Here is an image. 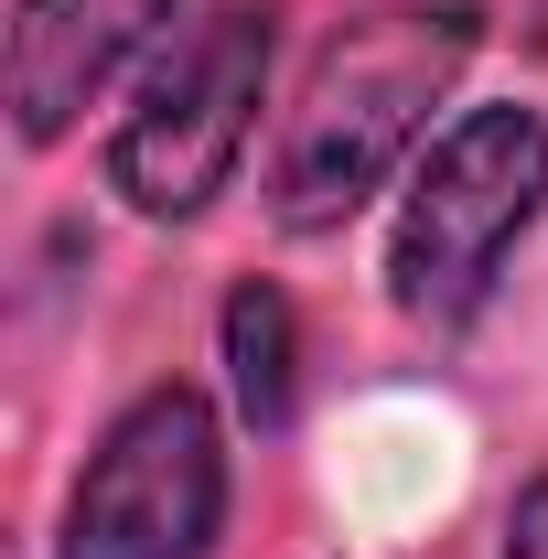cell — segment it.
<instances>
[{
	"label": "cell",
	"mask_w": 548,
	"mask_h": 559,
	"mask_svg": "<svg viewBox=\"0 0 548 559\" xmlns=\"http://www.w3.org/2000/svg\"><path fill=\"white\" fill-rule=\"evenodd\" d=\"M474 44H484V0H388V11L344 22L301 86V108H290V130H279L270 215L290 237L344 226L398 173V151L419 140L430 97L474 66Z\"/></svg>",
	"instance_id": "1"
},
{
	"label": "cell",
	"mask_w": 548,
	"mask_h": 559,
	"mask_svg": "<svg viewBox=\"0 0 548 559\" xmlns=\"http://www.w3.org/2000/svg\"><path fill=\"white\" fill-rule=\"evenodd\" d=\"M172 22V0H11V130L55 151L75 108Z\"/></svg>",
	"instance_id": "5"
},
{
	"label": "cell",
	"mask_w": 548,
	"mask_h": 559,
	"mask_svg": "<svg viewBox=\"0 0 548 559\" xmlns=\"http://www.w3.org/2000/svg\"><path fill=\"white\" fill-rule=\"evenodd\" d=\"M270 0H215L172 33V55L140 75L130 119L108 140V183L140 215L183 226L237 183V151L259 130V97H270Z\"/></svg>",
	"instance_id": "3"
},
{
	"label": "cell",
	"mask_w": 548,
	"mask_h": 559,
	"mask_svg": "<svg viewBox=\"0 0 548 559\" xmlns=\"http://www.w3.org/2000/svg\"><path fill=\"white\" fill-rule=\"evenodd\" d=\"M226 527V430L194 388H140L86 452L65 559H205Z\"/></svg>",
	"instance_id": "4"
},
{
	"label": "cell",
	"mask_w": 548,
	"mask_h": 559,
	"mask_svg": "<svg viewBox=\"0 0 548 559\" xmlns=\"http://www.w3.org/2000/svg\"><path fill=\"white\" fill-rule=\"evenodd\" d=\"M505 559H548V474L516 495V516H505Z\"/></svg>",
	"instance_id": "7"
},
{
	"label": "cell",
	"mask_w": 548,
	"mask_h": 559,
	"mask_svg": "<svg viewBox=\"0 0 548 559\" xmlns=\"http://www.w3.org/2000/svg\"><path fill=\"white\" fill-rule=\"evenodd\" d=\"M538 215H548V119L516 108V97L463 108L430 140V162L409 173V205H398V237H388L398 312L430 323V334H463L495 301V270L516 259V237Z\"/></svg>",
	"instance_id": "2"
},
{
	"label": "cell",
	"mask_w": 548,
	"mask_h": 559,
	"mask_svg": "<svg viewBox=\"0 0 548 559\" xmlns=\"http://www.w3.org/2000/svg\"><path fill=\"white\" fill-rule=\"evenodd\" d=\"M215 334H226V388H237L248 430H290V399H301V334H290V301H279L270 280H237Z\"/></svg>",
	"instance_id": "6"
}]
</instances>
